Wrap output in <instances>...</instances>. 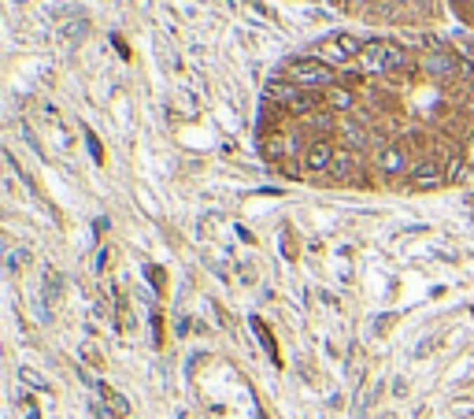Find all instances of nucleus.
Wrapping results in <instances>:
<instances>
[{"label": "nucleus", "instance_id": "obj_1", "mask_svg": "<svg viewBox=\"0 0 474 419\" xmlns=\"http://www.w3.org/2000/svg\"><path fill=\"white\" fill-rule=\"evenodd\" d=\"M285 78L293 86H300V89L323 93V89L337 86V67H330V63H323V60H315V56H297V60H289Z\"/></svg>", "mask_w": 474, "mask_h": 419}, {"label": "nucleus", "instance_id": "obj_2", "mask_svg": "<svg viewBox=\"0 0 474 419\" xmlns=\"http://www.w3.org/2000/svg\"><path fill=\"white\" fill-rule=\"evenodd\" d=\"M407 63V52L393 41H371L360 56V71L363 74H386V71H400Z\"/></svg>", "mask_w": 474, "mask_h": 419}, {"label": "nucleus", "instance_id": "obj_3", "mask_svg": "<svg viewBox=\"0 0 474 419\" xmlns=\"http://www.w3.org/2000/svg\"><path fill=\"white\" fill-rule=\"evenodd\" d=\"M407 182H412V189H438L449 182V171H445L438 160H419L412 171H407Z\"/></svg>", "mask_w": 474, "mask_h": 419}, {"label": "nucleus", "instance_id": "obj_4", "mask_svg": "<svg viewBox=\"0 0 474 419\" xmlns=\"http://www.w3.org/2000/svg\"><path fill=\"white\" fill-rule=\"evenodd\" d=\"M334 156H337V149L330 145V141H326V138H315L311 145L304 149V171H311V175H330Z\"/></svg>", "mask_w": 474, "mask_h": 419}, {"label": "nucleus", "instance_id": "obj_5", "mask_svg": "<svg viewBox=\"0 0 474 419\" xmlns=\"http://www.w3.org/2000/svg\"><path fill=\"white\" fill-rule=\"evenodd\" d=\"M308 89H300V86H293L289 78H271L267 86H263V100H274V104H282V108H289L293 100H300Z\"/></svg>", "mask_w": 474, "mask_h": 419}, {"label": "nucleus", "instance_id": "obj_6", "mask_svg": "<svg viewBox=\"0 0 474 419\" xmlns=\"http://www.w3.org/2000/svg\"><path fill=\"white\" fill-rule=\"evenodd\" d=\"M378 171L386 175V178L412 171V167H407V152H404L400 145H386V149H378Z\"/></svg>", "mask_w": 474, "mask_h": 419}, {"label": "nucleus", "instance_id": "obj_7", "mask_svg": "<svg viewBox=\"0 0 474 419\" xmlns=\"http://www.w3.org/2000/svg\"><path fill=\"white\" fill-rule=\"evenodd\" d=\"M323 104L330 112H352V104H356V97H352V89L348 86H330V89H323Z\"/></svg>", "mask_w": 474, "mask_h": 419}, {"label": "nucleus", "instance_id": "obj_8", "mask_svg": "<svg viewBox=\"0 0 474 419\" xmlns=\"http://www.w3.org/2000/svg\"><path fill=\"white\" fill-rule=\"evenodd\" d=\"M352 171H356V152L352 149H337L334 167H330V178L334 182H345V178H352Z\"/></svg>", "mask_w": 474, "mask_h": 419}, {"label": "nucleus", "instance_id": "obj_9", "mask_svg": "<svg viewBox=\"0 0 474 419\" xmlns=\"http://www.w3.org/2000/svg\"><path fill=\"white\" fill-rule=\"evenodd\" d=\"M289 152H297V145L285 134H271L267 141H263V156H267V160H282V156H289Z\"/></svg>", "mask_w": 474, "mask_h": 419}, {"label": "nucleus", "instance_id": "obj_10", "mask_svg": "<svg viewBox=\"0 0 474 419\" xmlns=\"http://www.w3.org/2000/svg\"><path fill=\"white\" fill-rule=\"evenodd\" d=\"M423 67H426L430 74H449V71L456 67V60L449 56V52L433 48V56H426V60H423Z\"/></svg>", "mask_w": 474, "mask_h": 419}, {"label": "nucleus", "instance_id": "obj_11", "mask_svg": "<svg viewBox=\"0 0 474 419\" xmlns=\"http://www.w3.org/2000/svg\"><path fill=\"white\" fill-rule=\"evenodd\" d=\"M60 293H63V279H60V274L48 267V271H45V308H48V305H52V300H56Z\"/></svg>", "mask_w": 474, "mask_h": 419}, {"label": "nucleus", "instance_id": "obj_12", "mask_svg": "<svg viewBox=\"0 0 474 419\" xmlns=\"http://www.w3.org/2000/svg\"><path fill=\"white\" fill-rule=\"evenodd\" d=\"M19 378H22V386L37 390V394H52V386H48V383H45V378L37 375V371H30V368H22V371H19Z\"/></svg>", "mask_w": 474, "mask_h": 419}, {"label": "nucleus", "instance_id": "obj_13", "mask_svg": "<svg viewBox=\"0 0 474 419\" xmlns=\"http://www.w3.org/2000/svg\"><path fill=\"white\" fill-rule=\"evenodd\" d=\"M308 123H311V126H315V130H319V134H323V130H330V126H334V112H330V108H326V104H323L319 112H311V115H308Z\"/></svg>", "mask_w": 474, "mask_h": 419}, {"label": "nucleus", "instance_id": "obj_14", "mask_svg": "<svg viewBox=\"0 0 474 419\" xmlns=\"http://www.w3.org/2000/svg\"><path fill=\"white\" fill-rule=\"evenodd\" d=\"M252 326H256V334H259V342H263V349H267V352H271V357H274V360H278V349H274V338H271L267 331H263V323H259V319H252Z\"/></svg>", "mask_w": 474, "mask_h": 419}, {"label": "nucleus", "instance_id": "obj_15", "mask_svg": "<svg viewBox=\"0 0 474 419\" xmlns=\"http://www.w3.org/2000/svg\"><path fill=\"white\" fill-rule=\"evenodd\" d=\"M86 145H89V152H93V160L104 164V149H100V138L93 134V130H86Z\"/></svg>", "mask_w": 474, "mask_h": 419}, {"label": "nucleus", "instance_id": "obj_16", "mask_svg": "<svg viewBox=\"0 0 474 419\" xmlns=\"http://www.w3.org/2000/svg\"><path fill=\"white\" fill-rule=\"evenodd\" d=\"M334 8H352V11H360L363 8V0H330Z\"/></svg>", "mask_w": 474, "mask_h": 419}, {"label": "nucleus", "instance_id": "obj_17", "mask_svg": "<svg viewBox=\"0 0 474 419\" xmlns=\"http://www.w3.org/2000/svg\"><path fill=\"white\" fill-rule=\"evenodd\" d=\"M433 345H438V338H426L423 345H415V357H426V352H430Z\"/></svg>", "mask_w": 474, "mask_h": 419}, {"label": "nucleus", "instance_id": "obj_18", "mask_svg": "<svg viewBox=\"0 0 474 419\" xmlns=\"http://www.w3.org/2000/svg\"><path fill=\"white\" fill-rule=\"evenodd\" d=\"M389 323H393V316H378V319H374V326H371V331H374V334H381V331H386V326H389Z\"/></svg>", "mask_w": 474, "mask_h": 419}, {"label": "nucleus", "instance_id": "obj_19", "mask_svg": "<svg viewBox=\"0 0 474 419\" xmlns=\"http://www.w3.org/2000/svg\"><path fill=\"white\" fill-rule=\"evenodd\" d=\"M463 156H467V164L474 167V134L467 138V149H463Z\"/></svg>", "mask_w": 474, "mask_h": 419}, {"label": "nucleus", "instance_id": "obj_20", "mask_svg": "<svg viewBox=\"0 0 474 419\" xmlns=\"http://www.w3.org/2000/svg\"><path fill=\"white\" fill-rule=\"evenodd\" d=\"M111 41H115V48H118V56H130V48H126V41H123V37H118V34L111 37Z\"/></svg>", "mask_w": 474, "mask_h": 419}, {"label": "nucleus", "instance_id": "obj_21", "mask_svg": "<svg viewBox=\"0 0 474 419\" xmlns=\"http://www.w3.org/2000/svg\"><path fill=\"white\" fill-rule=\"evenodd\" d=\"M393 394H397V397L407 394V383H404V378H397V383H393Z\"/></svg>", "mask_w": 474, "mask_h": 419}, {"label": "nucleus", "instance_id": "obj_22", "mask_svg": "<svg viewBox=\"0 0 474 419\" xmlns=\"http://www.w3.org/2000/svg\"><path fill=\"white\" fill-rule=\"evenodd\" d=\"M152 286H156V290L163 286V271H160V267H152Z\"/></svg>", "mask_w": 474, "mask_h": 419}, {"label": "nucleus", "instance_id": "obj_23", "mask_svg": "<svg viewBox=\"0 0 474 419\" xmlns=\"http://www.w3.org/2000/svg\"><path fill=\"white\" fill-rule=\"evenodd\" d=\"M452 4H456V8H463V11H467V8H474V0H452Z\"/></svg>", "mask_w": 474, "mask_h": 419}, {"label": "nucleus", "instance_id": "obj_24", "mask_svg": "<svg viewBox=\"0 0 474 419\" xmlns=\"http://www.w3.org/2000/svg\"><path fill=\"white\" fill-rule=\"evenodd\" d=\"M22 419H37V408H34V404H26V415Z\"/></svg>", "mask_w": 474, "mask_h": 419}, {"label": "nucleus", "instance_id": "obj_25", "mask_svg": "<svg viewBox=\"0 0 474 419\" xmlns=\"http://www.w3.org/2000/svg\"><path fill=\"white\" fill-rule=\"evenodd\" d=\"M470 52H474V48H470Z\"/></svg>", "mask_w": 474, "mask_h": 419}]
</instances>
